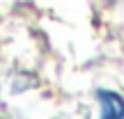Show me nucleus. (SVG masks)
I'll use <instances>...</instances> for the list:
<instances>
[{
	"label": "nucleus",
	"mask_w": 124,
	"mask_h": 119,
	"mask_svg": "<svg viewBox=\"0 0 124 119\" xmlns=\"http://www.w3.org/2000/svg\"><path fill=\"white\" fill-rule=\"evenodd\" d=\"M99 110L101 115L99 119H124V96L110 89H99L97 92Z\"/></svg>",
	"instance_id": "f257e3e1"
}]
</instances>
